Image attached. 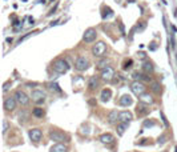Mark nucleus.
I'll list each match as a JSON object with an SVG mask.
<instances>
[{
	"label": "nucleus",
	"instance_id": "nucleus-1",
	"mask_svg": "<svg viewBox=\"0 0 177 152\" xmlns=\"http://www.w3.org/2000/svg\"><path fill=\"white\" fill-rule=\"evenodd\" d=\"M52 67H53V71L57 72V74H65L67 71L69 70V64H68V62L64 60V59H57V60L52 64Z\"/></svg>",
	"mask_w": 177,
	"mask_h": 152
},
{
	"label": "nucleus",
	"instance_id": "nucleus-2",
	"mask_svg": "<svg viewBox=\"0 0 177 152\" xmlns=\"http://www.w3.org/2000/svg\"><path fill=\"white\" fill-rule=\"evenodd\" d=\"M49 139L56 143H61V141H68V136L65 133L60 132L57 129H51L49 131Z\"/></svg>",
	"mask_w": 177,
	"mask_h": 152
},
{
	"label": "nucleus",
	"instance_id": "nucleus-3",
	"mask_svg": "<svg viewBox=\"0 0 177 152\" xmlns=\"http://www.w3.org/2000/svg\"><path fill=\"white\" fill-rule=\"evenodd\" d=\"M105 52H107V44H105L104 42H97L92 47V54H93V56H96V58L104 56Z\"/></svg>",
	"mask_w": 177,
	"mask_h": 152
},
{
	"label": "nucleus",
	"instance_id": "nucleus-4",
	"mask_svg": "<svg viewBox=\"0 0 177 152\" xmlns=\"http://www.w3.org/2000/svg\"><path fill=\"white\" fill-rule=\"evenodd\" d=\"M45 98H47V94L44 92L43 90H33L31 94V99L32 101H35L37 104H41L45 101Z\"/></svg>",
	"mask_w": 177,
	"mask_h": 152
},
{
	"label": "nucleus",
	"instance_id": "nucleus-5",
	"mask_svg": "<svg viewBox=\"0 0 177 152\" xmlns=\"http://www.w3.org/2000/svg\"><path fill=\"white\" fill-rule=\"evenodd\" d=\"M75 68H76L77 71H85L89 68V60L87 58H84V56H79V58L76 59V62H75Z\"/></svg>",
	"mask_w": 177,
	"mask_h": 152
},
{
	"label": "nucleus",
	"instance_id": "nucleus-6",
	"mask_svg": "<svg viewBox=\"0 0 177 152\" xmlns=\"http://www.w3.org/2000/svg\"><path fill=\"white\" fill-rule=\"evenodd\" d=\"M145 84L142 82H133L131 84V91L133 92L135 95H137V96H140V95L145 94Z\"/></svg>",
	"mask_w": 177,
	"mask_h": 152
},
{
	"label": "nucleus",
	"instance_id": "nucleus-7",
	"mask_svg": "<svg viewBox=\"0 0 177 152\" xmlns=\"http://www.w3.org/2000/svg\"><path fill=\"white\" fill-rule=\"evenodd\" d=\"M97 37V32L95 28H88L87 31L84 32V35H83V42L84 43H92L95 42Z\"/></svg>",
	"mask_w": 177,
	"mask_h": 152
},
{
	"label": "nucleus",
	"instance_id": "nucleus-8",
	"mask_svg": "<svg viewBox=\"0 0 177 152\" xmlns=\"http://www.w3.org/2000/svg\"><path fill=\"white\" fill-rule=\"evenodd\" d=\"M115 76V70L112 67H105L104 70L101 71V80H104V82H112Z\"/></svg>",
	"mask_w": 177,
	"mask_h": 152
},
{
	"label": "nucleus",
	"instance_id": "nucleus-9",
	"mask_svg": "<svg viewBox=\"0 0 177 152\" xmlns=\"http://www.w3.org/2000/svg\"><path fill=\"white\" fill-rule=\"evenodd\" d=\"M17 105V100L15 99V96H8V98L4 99L3 107L5 111H13Z\"/></svg>",
	"mask_w": 177,
	"mask_h": 152
},
{
	"label": "nucleus",
	"instance_id": "nucleus-10",
	"mask_svg": "<svg viewBox=\"0 0 177 152\" xmlns=\"http://www.w3.org/2000/svg\"><path fill=\"white\" fill-rule=\"evenodd\" d=\"M15 99L17 100V103H19L20 105H27L28 103H29V98H28V95L25 94V92H23V91H16L15 92Z\"/></svg>",
	"mask_w": 177,
	"mask_h": 152
},
{
	"label": "nucleus",
	"instance_id": "nucleus-11",
	"mask_svg": "<svg viewBox=\"0 0 177 152\" xmlns=\"http://www.w3.org/2000/svg\"><path fill=\"white\" fill-rule=\"evenodd\" d=\"M28 135H29V139L33 141H40L43 137V132L40 128H32L29 129V132H28Z\"/></svg>",
	"mask_w": 177,
	"mask_h": 152
},
{
	"label": "nucleus",
	"instance_id": "nucleus-12",
	"mask_svg": "<svg viewBox=\"0 0 177 152\" xmlns=\"http://www.w3.org/2000/svg\"><path fill=\"white\" fill-rule=\"evenodd\" d=\"M100 87V79L97 76H91L88 80V88L91 91H96Z\"/></svg>",
	"mask_w": 177,
	"mask_h": 152
},
{
	"label": "nucleus",
	"instance_id": "nucleus-13",
	"mask_svg": "<svg viewBox=\"0 0 177 152\" xmlns=\"http://www.w3.org/2000/svg\"><path fill=\"white\" fill-rule=\"evenodd\" d=\"M132 119H133V115L129 111H121L119 113V121H121V123H129V121H132Z\"/></svg>",
	"mask_w": 177,
	"mask_h": 152
},
{
	"label": "nucleus",
	"instance_id": "nucleus-14",
	"mask_svg": "<svg viewBox=\"0 0 177 152\" xmlns=\"http://www.w3.org/2000/svg\"><path fill=\"white\" fill-rule=\"evenodd\" d=\"M99 140L103 143V144H107V145H111L115 143V136L111 135V133H104V135H101L99 137Z\"/></svg>",
	"mask_w": 177,
	"mask_h": 152
},
{
	"label": "nucleus",
	"instance_id": "nucleus-15",
	"mask_svg": "<svg viewBox=\"0 0 177 152\" xmlns=\"http://www.w3.org/2000/svg\"><path fill=\"white\" fill-rule=\"evenodd\" d=\"M139 100H140V103H142V104L149 105V104H153L154 99L150 94H142V95H140L139 96Z\"/></svg>",
	"mask_w": 177,
	"mask_h": 152
},
{
	"label": "nucleus",
	"instance_id": "nucleus-16",
	"mask_svg": "<svg viewBox=\"0 0 177 152\" xmlns=\"http://www.w3.org/2000/svg\"><path fill=\"white\" fill-rule=\"evenodd\" d=\"M119 113L120 112H117L116 109L111 111L107 116V121L109 123V124H115V123H117V120H119Z\"/></svg>",
	"mask_w": 177,
	"mask_h": 152
},
{
	"label": "nucleus",
	"instance_id": "nucleus-17",
	"mask_svg": "<svg viewBox=\"0 0 177 152\" xmlns=\"http://www.w3.org/2000/svg\"><path fill=\"white\" fill-rule=\"evenodd\" d=\"M49 152H68V147L65 144H63V143H57V144L51 147Z\"/></svg>",
	"mask_w": 177,
	"mask_h": 152
},
{
	"label": "nucleus",
	"instance_id": "nucleus-18",
	"mask_svg": "<svg viewBox=\"0 0 177 152\" xmlns=\"http://www.w3.org/2000/svg\"><path fill=\"white\" fill-rule=\"evenodd\" d=\"M132 78L135 79V82H150V78L146 75L141 74V72H133Z\"/></svg>",
	"mask_w": 177,
	"mask_h": 152
},
{
	"label": "nucleus",
	"instance_id": "nucleus-19",
	"mask_svg": "<svg viewBox=\"0 0 177 152\" xmlns=\"http://www.w3.org/2000/svg\"><path fill=\"white\" fill-rule=\"evenodd\" d=\"M149 111L150 109L146 107V104H139L137 105V108H136V112H137V115L139 116H145V115H148L149 113Z\"/></svg>",
	"mask_w": 177,
	"mask_h": 152
},
{
	"label": "nucleus",
	"instance_id": "nucleus-20",
	"mask_svg": "<svg viewBox=\"0 0 177 152\" xmlns=\"http://www.w3.org/2000/svg\"><path fill=\"white\" fill-rule=\"evenodd\" d=\"M119 104H120V105H123V107L131 105V104H132V98L129 96V95H123V96L119 99Z\"/></svg>",
	"mask_w": 177,
	"mask_h": 152
},
{
	"label": "nucleus",
	"instance_id": "nucleus-21",
	"mask_svg": "<svg viewBox=\"0 0 177 152\" xmlns=\"http://www.w3.org/2000/svg\"><path fill=\"white\" fill-rule=\"evenodd\" d=\"M112 96V91L109 90V88H105V90L101 91V101H108L109 99H111Z\"/></svg>",
	"mask_w": 177,
	"mask_h": 152
},
{
	"label": "nucleus",
	"instance_id": "nucleus-22",
	"mask_svg": "<svg viewBox=\"0 0 177 152\" xmlns=\"http://www.w3.org/2000/svg\"><path fill=\"white\" fill-rule=\"evenodd\" d=\"M128 124L129 123H121V121H120V124H117V133H119V136H123L124 135L125 129L128 128Z\"/></svg>",
	"mask_w": 177,
	"mask_h": 152
},
{
	"label": "nucleus",
	"instance_id": "nucleus-23",
	"mask_svg": "<svg viewBox=\"0 0 177 152\" xmlns=\"http://www.w3.org/2000/svg\"><path fill=\"white\" fill-rule=\"evenodd\" d=\"M153 70H154V67H153V64H152L150 62H145L144 64H142V71H144V72H146V74L153 72Z\"/></svg>",
	"mask_w": 177,
	"mask_h": 152
},
{
	"label": "nucleus",
	"instance_id": "nucleus-24",
	"mask_svg": "<svg viewBox=\"0 0 177 152\" xmlns=\"http://www.w3.org/2000/svg\"><path fill=\"white\" fill-rule=\"evenodd\" d=\"M32 115H33L35 117H43L44 115H45V112H44V109H43V108L36 107V108L32 109Z\"/></svg>",
	"mask_w": 177,
	"mask_h": 152
},
{
	"label": "nucleus",
	"instance_id": "nucleus-25",
	"mask_svg": "<svg viewBox=\"0 0 177 152\" xmlns=\"http://www.w3.org/2000/svg\"><path fill=\"white\" fill-rule=\"evenodd\" d=\"M48 90L53 91V92H61V88H60L59 84H56V83H49V84H48Z\"/></svg>",
	"mask_w": 177,
	"mask_h": 152
},
{
	"label": "nucleus",
	"instance_id": "nucleus-26",
	"mask_svg": "<svg viewBox=\"0 0 177 152\" xmlns=\"http://www.w3.org/2000/svg\"><path fill=\"white\" fill-rule=\"evenodd\" d=\"M150 88H152V91L156 92V94H160V92H161V84H158V83H153Z\"/></svg>",
	"mask_w": 177,
	"mask_h": 152
},
{
	"label": "nucleus",
	"instance_id": "nucleus-27",
	"mask_svg": "<svg viewBox=\"0 0 177 152\" xmlns=\"http://www.w3.org/2000/svg\"><path fill=\"white\" fill-rule=\"evenodd\" d=\"M132 64H133V60H132V59L125 60V62H124V66H123V70H129L132 67Z\"/></svg>",
	"mask_w": 177,
	"mask_h": 152
},
{
	"label": "nucleus",
	"instance_id": "nucleus-28",
	"mask_svg": "<svg viewBox=\"0 0 177 152\" xmlns=\"http://www.w3.org/2000/svg\"><path fill=\"white\" fill-rule=\"evenodd\" d=\"M9 127H11V124L8 123V120H5V119H4V120H3V133L7 132L8 129H9Z\"/></svg>",
	"mask_w": 177,
	"mask_h": 152
},
{
	"label": "nucleus",
	"instance_id": "nucleus-29",
	"mask_svg": "<svg viewBox=\"0 0 177 152\" xmlns=\"http://www.w3.org/2000/svg\"><path fill=\"white\" fill-rule=\"evenodd\" d=\"M156 125V123H154L153 120H146L145 123H144V128H148V127H154Z\"/></svg>",
	"mask_w": 177,
	"mask_h": 152
},
{
	"label": "nucleus",
	"instance_id": "nucleus-30",
	"mask_svg": "<svg viewBox=\"0 0 177 152\" xmlns=\"http://www.w3.org/2000/svg\"><path fill=\"white\" fill-rule=\"evenodd\" d=\"M25 117H27V115H25V112H24V111L19 113V121H20V123H24V121L27 120Z\"/></svg>",
	"mask_w": 177,
	"mask_h": 152
},
{
	"label": "nucleus",
	"instance_id": "nucleus-31",
	"mask_svg": "<svg viewBox=\"0 0 177 152\" xmlns=\"http://www.w3.org/2000/svg\"><path fill=\"white\" fill-rule=\"evenodd\" d=\"M9 88H11V82H7L5 84H4V87H3V91H4V92H8V91H9Z\"/></svg>",
	"mask_w": 177,
	"mask_h": 152
},
{
	"label": "nucleus",
	"instance_id": "nucleus-32",
	"mask_svg": "<svg viewBox=\"0 0 177 152\" xmlns=\"http://www.w3.org/2000/svg\"><path fill=\"white\" fill-rule=\"evenodd\" d=\"M160 116H161V120H162V123H164V124H165L166 127H168V125H169V123H168V120H166L165 115H164V113H162V112H160Z\"/></svg>",
	"mask_w": 177,
	"mask_h": 152
},
{
	"label": "nucleus",
	"instance_id": "nucleus-33",
	"mask_svg": "<svg viewBox=\"0 0 177 152\" xmlns=\"http://www.w3.org/2000/svg\"><path fill=\"white\" fill-rule=\"evenodd\" d=\"M165 139H166V136L165 135H162L161 137H158V144H164V143H165Z\"/></svg>",
	"mask_w": 177,
	"mask_h": 152
},
{
	"label": "nucleus",
	"instance_id": "nucleus-34",
	"mask_svg": "<svg viewBox=\"0 0 177 152\" xmlns=\"http://www.w3.org/2000/svg\"><path fill=\"white\" fill-rule=\"evenodd\" d=\"M107 60H104V62H101L100 63V64H99V67H100V68H103V67H107V66H105V64H107Z\"/></svg>",
	"mask_w": 177,
	"mask_h": 152
},
{
	"label": "nucleus",
	"instance_id": "nucleus-35",
	"mask_svg": "<svg viewBox=\"0 0 177 152\" xmlns=\"http://www.w3.org/2000/svg\"><path fill=\"white\" fill-rule=\"evenodd\" d=\"M174 152H177V148H176V151H174Z\"/></svg>",
	"mask_w": 177,
	"mask_h": 152
}]
</instances>
